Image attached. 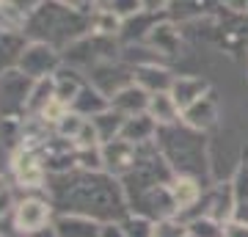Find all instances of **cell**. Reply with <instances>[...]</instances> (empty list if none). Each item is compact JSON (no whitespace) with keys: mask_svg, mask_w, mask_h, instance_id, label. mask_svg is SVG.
I'll list each match as a JSON object with an SVG mask.
<instances>
[{"mask_svg":"<svg viewBox=\"0 0 248 237\" xmlns=\"http://www.w3.org/2000/svg\"><path fill=\"white\" fill-rule=\"evenodd\" d=\"M11 171L22 188H42L45 185V163L33 146H19L11 158Z\"/></svg>","mask_w":248,"mask_h":237,"instance_id":"1","label":"cell"},{"mask_svg":"<svg viewBox=\"0 0 248 237\" xmlns=\"http://www.w3.org/2000/svg\"><path fill=\"white\" fill-rule=\"evenodd\" d=\"M99 155H102V163H108V168L113 174H124V171H135L141 166L138 163V143H130L124 141L122 135L113 141H105L99 146Z\"/></svg>","mask_w":248,"mask_h":237,"instance_id":"2","label":"cell"},{"mask_svg":"<svg viewBox=\"0 0 248 237\" xmlns=\"http://www.w3.org/2000/svg\"><path fill=\"white\" fill-rule=\"evenodd\" d=\"M14 223L22 235H36L47 229L50 223V204L39 202V199H25V202L17 204V212H14Z\"/></svg>","mask_w":248,"mask_h":237,"instance_id":"3","label":"cell"},{"mask_svg":"<svg viewBox=\"0 0 248 237\" xmlns=\"http://www.w3.org/2000/svg\"><path fill=\"white\" fill-rule=\"evenodd\" d=\"M149 91L141 88L138 83H130V86L119 88L113 97H110V108H116L119 113L124 116H138V113H146L149 108Z\"/></svg>","mask_w":248,"mask_h":237,"instance_id":"4","label":"cell"},{"mask_svg":"<svg viewBox=\"0 0 248 237\" xmlns=\"http://www.w3.org/2000/svg\"><path fill=\"white\" fill-rule=\"evenodd\" d=\"M215 119H218V108H215L213 91H207L202 99H196L190 108L182 111V122L193 130H207L210 124H215Z\"/></svg>","mask_w":248,"mask_h":237,"instance_id":"5","label":"cell"},{"mask_svg":"<svg viewBox=\"0 0 248 237\" xmlns=\"http://www.w3.org/2000/svg\"><path fill=\"white\" fill-rule=\"evenodd\" d=\"M169 193H171V202H174V212H185L187 207H193L202 199V185L190 179V176L179 174L169 182Z\"/></svg>","mask_w":248,"mask_h":237,"instance_id":"6","label":"cell"},{"mask_svg":"<svg viewBox=\"0 0 248 237\" xmlns=\"http://www.w3.org/2000/svg\"><path fill=\"white\" fill-rule=\"evenodd\" d=\"M146 113H149L152 119L157 122V127H169V124H174V122H179V119H182V111H179V105L174 102L171 91H160V94H152Z\"/></svg>","mask_w":248,"mask_h":237,"instance_id":"7","label":"cell"},{"mask_svg":"<svg viewBox=\"0 0 248 237\" xmlns=\"http://www.w3.org/2000/svg\"><path fill=\"white\" fill-rule=\"evenodd\" d=\"M157 130H160L157 122L149 113L127 116L122 127V138L130 141V143H143V141H152V135H157Z\"/></svg>","mask_w":248,"mask_h":237,"instance_id":"8","label":"cell"},{"mask_svg":"<svg viewBox=\"0 0 248 237\" xmlns=\"http://www.w3.org/2000/svg\"><path fill=\"white\" fill-rule=\"evenodd\" d=\"M207 91H210V88H207L204 80H199V78H179V80H174V86H171V97H174V102L179 105V111H185V108L193 105L196 99H202Z\"/></svg>","mask_w":248,"mask_h":237,"instance_id":"9","label":"cell"},{"mask_svg":"<svg viewBox=\"0 0 248 237\" xmlns=\"http://www.w3.org/2000/svg\"><path fill=\"white\" fill-rule=\"evenodd\" d=\"M102 229L89 218H80V215H72V218H61L55 223V235L58 237H99Z\"/></svg>","mask_w":248,"mask_h":237,"instance_id":"10","label":"cell"},{"mask_svg":"<svg viewBox=\"0 0 248 237\" xmlns=\"http://www.w3.org/2000/svg\"><path fill=\"white\" fill-rule=\"evenodd\" d=\"M149 44L152 50H157V53H166L171 55V50H174V44H177V33H174V28L171 25H155L149 33Z\"/></svg>","mask_w":248,"mask_h":237,"instance_id":"11","label":"cell"},{"mask_svg":"<svg viewBox=\"0 0 248 237\" xmlns=\"http://www.w3.org/2000/svg\"><path fill=\"white\" fill-rule=\"evenodd\" d=\"M232 190H234L237 207H248V163L237 171V179L232 182Z\"/></svg>","mask_w":248,"mask_h":237,"instance_id":"12","label":"cell"},{"mask_svg":"<svg viewBox=\"0 0 248 237\" xmlns=\"http://www.w3.org/2000/svg\"><path fill=\"white\" fill-rule=\"evenodd\" d=\"M122 229H124V235L127 237H155V226H152L146 218H141V215L133 218V221H127Z\"/></svg>","mask_w":248,"mask_h":237,"instance_id":"13","label":"cell"},{"mask_svg":"<svg viewBox=\"0 0 248 237\" xmlns=\"http://www.w3.org/2000/svg\"><path fill=\"white\" fill-rule=\"evenodd\" d=\"M226 237H248V223L240 218L226 221Z\"/></svg>","mask_w":248,"mask_h":237,"instance_id":"14","label":"cell"},{"mask_svg":"<svg viewBox=\"0 0 248 237\" xmlns=\"http://www.w3.org/2000/svg\"><path fill=\"white\" fill-rule=\"evenodd\" d=\"M11 207V193L9 188H6V182H3V176H0V215Z\"/></svg>","mask_w":248,"mask_h":237,"instance_id":"15","label":"cell"},{"mask_svg":"<svg viewBox=\"0 0 248 237\" xmlns=\"http://www.w3.org/2000/svg\"><path fill=\"white\" fill-rule=\"evenodd\" d=\"M171 0H141V11H163Z\"/></svg>","mask_w":248,"mask_h":237,"instance_id":"16","label":"cell"},{"mask_svg":"<svg viewBox=\"0 0 248 237\" xmlns=\"http://www.w3.org/2000/svg\"><path fill=\"white\" fill-rule=\"evenodd\" d=\"M99 237H127V235H124V229H122V226H113V223H110V226H102Z\"/></svg>","mask_w":248,"mask_h":237,"instance_id":"17","label":"cell"},{"mask_svg":"<svg viewBox=\"0 0 248 237\" xmlns=\"http://www.w3.org/2000/svg\"><path fill=\"white\" fill-rule=\"evenodd\" d=\"M61 6H66V9H75V11H78L80 6H83V0H61Z\"/></svg>","mask_w":248,"mask_h":237,"instance_id":"18","label":"cell"}]
</instances>
